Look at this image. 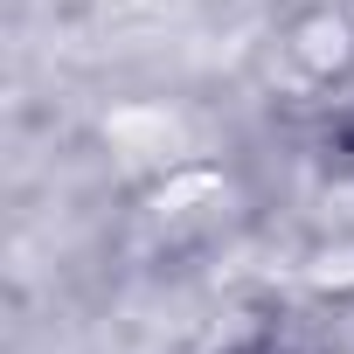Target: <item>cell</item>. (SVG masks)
I'll return each instance as SVG.
<instances>
[{"label": "cell", "mask_w": 354, "mask_h": 354, "mask_svg": "<svg viewBox=\"0 0 354 354\" xmlns=\"http://www.w3.org/2000/svg\"><path fill=\"white\" fill-rule=\"evenodd\" d=\"M97 146L111 153V167L125 174V181L153 188L167 181V174H181L202 160V132L181 104H167V97H125L97 118Z\"/></svg>", "instance_id": "cell-1"}, {"label": "cell", "mask_w": 354, "mask_h": 354, "mask_svg": "<svg viewBox=\"0 0 354 354\" xmlns=\"http://www.w3.org/2000/svg\"><path fill=\"white\" fill-rule=\"evenodd\" d=\"M285 63L306 77V84H333L354 70V15L340 8H306L292 28H285Z\"/></svg>", "instance_id": "cell-2"}, {"label": "cell", "mask_w": 354, "mask_h": 354, "mask_svg": "<svg viewBox=\"0 0 354 354\" xmlns=\"http://www.w3.org/2000/svg\"><path fill=\"white\" fill-rule=\"evenodd\" d=\"M216 209H230V174L209 167V160H195V167H181V174H167V181L146 188V216L160 230H195Z\"/></svg>", "instance_id": "cell-3"}, {"label": "cell", "mask_w": 354, "mask_h": 354, "mask_svg": "<svg viewBox=\"0 0 354 354\" xmlns=\"http://www.w3.org/2000/svg\"><path fill=\"white\" fill-rule=\"evenodd\" d=\"M306 285L319 292H354V236H333L306 257Z\"/></svg>", "instance_id": "cell-4"}]
</instances>
